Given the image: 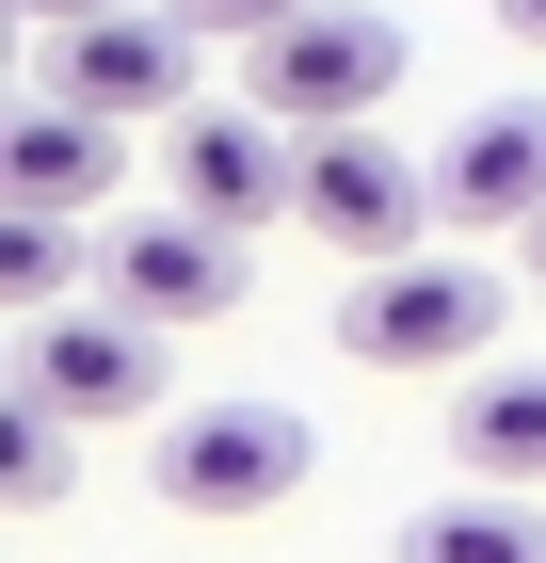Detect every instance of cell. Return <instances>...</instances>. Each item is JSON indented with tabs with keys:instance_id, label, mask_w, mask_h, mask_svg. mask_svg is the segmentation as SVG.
Masks as SVG:
<instances>
[{
	"instance_id": "cell-1",
	"label": "cell",
	"mask_w": 546,
	"mask_h": 563,
	"mask_svg": "<svg viewBox=\"0 0 546 563\" xmlns=\"http://www.w3.org/2000/svg\"><path fill=\"white\" fill-rule=\"evenodd\" d=\"M305 467H322L305 402H161V434H145V483L177 516H274Z\"/></svg>"
},
{
	"instance_id": "cell-2",
	"label": "cell",
	"mask_w": 546,
	"mask_h": 563,
	"mask_svg": "<svg viewBox=\"0 0 546 563\" xmlns=\"http://www.w3.org/2000/svg\"><path fill=\"white\" fill-rule=\"evenodd\" d=\"M402 16H354V0H322V16H290L274 48H242V113H274V130H386V97H402Z\"/></svg>"
},
{
	"instance_id": "cell-3",
	"label": "cell",
	"mask_w": 546,
	"mask_h": 563,
	"mask_svg": "<svg viewBox=\"0 0 546 563\" xmlns=\"http://www.w3.org/2000/svg\"><path fill=\"white\" fill-rule=\"evenodd\" d=\"M499 322H514V274H482V258H386V274L337 290V354L354 371H466Z\"/></svg>"
},
{
	"instance_id": "cell-4",
	"label": "cell",
	"mask_w": 546,
	"mask_h": 563,
	"mask_svg": "<svg viewBox=\"0 0 546 563\" xmlns=\"http://www.w3.org/2000/svg\"><path fill=\"white\" fill-rule=\"evenodd\" d=\"M193 16H81V33H48V81L65 113H97V130H193Z\"/></svg>"
},
{
	"instance_id": "cell-5",
	"label": "cell",
	"mask_w": 546,
	"mask_h": 563,
	"mask_svg": "<svg viewBox=\"0 0 546 563\" xmlns=\"http://www.w3.org/2000/svg\"><path fill=\"white\" fill-rule=\"evenodd\" d=\"M305 225H322L354 274L419 258V225H450V194H434V162H402L386 130H305Z\"/></svg>"
},
{
	"instance_id": "cell-6",
	"label": "cell",
	"mask_w": 546,
	"mask_h": 563,
	"mask_svg": "<svg viewBox=\"0 0 546 563\" xmlns=\"http://www.w3.org/2000/svg\"><path fill=\"white\" fill-rule=\"evenodd\" d=\"M16 402H48V419H129V402H161V322H129V306H48L33 339H16Z\"/></svg>"
},
{
	"instance_id": "cell-7",
	"label": "cell",
	"mask_w": 546,
	"mask_h": 563,
	"mask_svg": "<svg viewBox=\"0 0 546 563\" xmlns=\"http://www.w3.org/2000/svg\"><path fill=\"white\" fill-rule=\"evenodd\" d=\"M97 306H129V322H161V339H193V322H225L242 306V242L193 210H129L113 258H97Z\"/></svg>"
},
{
	"instance_id": "cell-8",
	"label": "cell",
	"mask_w": 546,
	"mask_h": 563,
	"mask_svg": "<svg viewBox=\"0 0 546 563\" xmlns=\"http://www.w3.org/2000/svg\"><path fill=\"white\" fill-rule=\"evenodd\" d=\"M177 210L225 225V242H257L274 210H305V130H274V113H193V130H177Z\"/></svg>"
},
{
	"instance_id": "cell-9",
	"label": "cell",
	"mask_w": 546,
	"mask_h": 563,
	"mask_svg": "<svg viewBox=\"0 0 546 563\" xmlns=\"http://www.w3.org/2000/svg\"><path fill=\"white\" fill-rule=\"evenodd\" d=\"M434 194H450V225H514V242H531L546 225V97L466 113V130L434 145Z\"/></svg>"
},
{
	"instance_id": "cell-10",
	"label": "cell",
	"mask_w": 546,
	"mask_h": 563,
	"mask_svg": "<svg viewBox=\"0 0 546 563\" xmlns=\"http://www.w3.org/2000/svg\"><path fill=\"white\" fill-rule=\"evenodd\" d=\"M129 177V130H97V113H65V97H33L16 130H0V210H48V225H81L97 194Z\"/></svg>"
},
{
	"instance_id": "cell-11",
	"label": "cell",
	"mask_w": 546,
	"mask_h": 563,
	"mask_svg": "<svg viewBox=\"0 0 546 563\" xmlns=\"http://www.w3.org/2000/svg\"><path fill=\"white\" fill-rule=\"evenodd\" d=\"M450 451H466V483L546 499V371H482V387L450 402Z\"/></svg>"
},
{
	"instance_id": "cell-12",
	"label": "cell",
	"mask_w": 546,
	"mask_h": 563,
	"mask_svg": "<svg viewBox=\"0 0 546 563\" xmlns=\"http://www.w3.org/2000/svg\"><path fill=\"white\" fill-rule=\"evenodd\" d=\"M402 563H546V499H499V483H466V499H434L419 548Z\"/></svg>"
},
{
	"instance_id": "cell-13",
	"label": "cell",
	"mask_w": 546,
	"mask_h": 563,
	"mask_svg": "<svg viewBox=\"0 0 546 563\" xmlns=\"http://www.w3.org/2000/svg\"><path fill=\"white\" fill-rule=\"evenodd\" d=\"M65 290H81V242H65L48 210H0V306H16V322H48Z\"/></svg>"
},
{
	"instance_id": "cell-14",
	"label": "cell",
	"mask_w": 546,
	"mask_h": 563,
	"mask_svg": "<svg viewBox=\"0 0 546 563\" xmlns=\"http://www.w3.org/2000/svg\"><path fill=\"white\" fill-rule=\"evenodd\" d=\"M0 499H16V516H48V499H65V419H48V402H16V387H0Z\"/></svg>"
},
{
	"instance_id": "cell-15",
	"label": "cell",
	"mask_w": 546,
	"mask_h": 563,
	"mask_svg": "<svg viewBox=\"0 0 546 563\" xmlns=\"http://www.w3.org/2000/svg\"><path fill=\"white\" fill-rule=\"evenodd\" d=\"M161 16H193V33H225V48H274L290 16H322V0H161Z\"/></svg>"
},
{
	"instance_id": "cell-16",
	"label": "cell",
	"mask_w": 546,
	"mask_h": 563,
	"mask_svg": "<svg viewBox=\"0 0 546 563\" xmlns=\"http://www.w3.org/2000/svg\"><path fill=\"white\" fill-rule=\"evenodd\" d=\"M33 33H81V16H129V0H16Z\"/></svg>"
},
{
	"instance_id": "cell-17",
	"label": "cell",
	"mask_w": 546,
	"mask_h": 563,
	"mask_svg": "<svg viewBox=\"0 0 546 563\" xmlns=\"http://www.w3.org/2000/svg\"><path fill=\"white\" fill-rule=\"evenodd\" d=\"M499 16H514V33H531V48H546V0H499Z\"/></svg>"
},
{
	"instance_id": "cell-18",
	"label": "cell",
	"mask_w": 546,
	"mask_h": 563,
	"mask_svg": "<svg viewBox=\"0 0 546 563\" xmlns=\"http://www.w3.org/2000/svg\"><path fill=\"white\" fill-rule=\"evenodd\" d=\"M531 290H546V225H531Z\"/></svg>"
}]
</instances>
